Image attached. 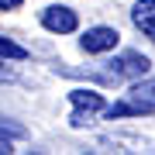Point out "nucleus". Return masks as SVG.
Here are the masks:
<instances>
[{"label":"nucleus","mask_w":155,"mask_h":155,"mask_svg":"<svg viewBox=\"0 0 155 155\" xmlns=\"http://www.w3.org/2000/svg\"><path fill=\"white\" fill-rule=\"evenodd\" d=\"M69 104H72V114H69L72 127H83V124L93 121L97 114L107 110V100H104V93H97V90H69Z\"/></svg>","instance_id":"f257e3e1"},{"label":"nucleus","mask_w":155,"mask_h":155,"mask_svg":"<svg viewBox=\"0 0 155 155\" xmlns=\"http://www.w3.org/2000/svg\"><path fill=\"white\" fill-rule=\"evenodd\" d=\"M152 72V59L141 55V52H121V55H114L107 62V79H127V83H134V79L148 76Z\"/></svg>","instance_id":"f03ea898"},{"label":"nucleus","mask_w":155,"mask_h":155,"mask_svg":"<svg viewBox=\"0 0 155 155\" xmlns=\"http://www.w3.org/2000/svg\"><path fill=\"white\" fill-rule=\"evenodd\" d=\"M38 24L48 35H76L79 31V14L66 4H48L38 11Z\"/></svg>","instance_id":"7ed1b4c3"},{"label":"nucleus","mask_w":155,"mask_h":155,"mask_svg":"<svg viewBox=\"0 0 155 155\" xmlns=\"http://www.w3.org/2000/svg\"><path fill=\"white\" fill-rule=\"evenodd\" d=\"M117 45H121V35H117V28H110V24L86 28L83 38H79V48H83L86 55H107V52H114Z\"/></svg>","instance_id":"20e7f679"},{"label":"nucleus","mask_w":155,"mask_h":155,"mask_svg":"<svg viewBox=\"0 0 155 155\" xmlns=\"http://www.w3.org/2000/svg\"><path fill=\"white\" fill-rule=\"evenodd\" d=\"M131 24L155 45V0H138L131 7Z\"/></svg>","instance_id":"39448f33"},{"label":"nucleus","mask_w":155,"mask_h":155,"mask_svg":"<svg viewBox=\"0 0 155 155\" xmlns=\"http://www.w3.org/2000/svg\"><path fill=\"white\" fill-rule=\"evenodd\" d=\"M148 114H155V110L148 104H138L134 97H124V100H117V104H107V110H104L107 121H117V117H148Z\"/></svg>","instance_id":"423d86ee"},{"label":"nucleus","mask_w":155,"mask_h":155,"mask_svg":"<svg viewBox=\"0 0 155 155\" xmlns=\"http://www.w3.org/2000/svg\"><path fill=\"white\" fill-rule=\"evenodd\" d=\"M127 97H134L138 104H148L152 110H155V76H141V79H134L131 90H127Z\"/></svg>","instance_id":"0eeeda50"},{"label":"nucleus","mask_w":155,"mask_h":155,"mask_svg":"<svg viewBox=\"0 0 155 155\" xmlns=\"http://www.w3.org/2000/svg\"><path fill=\"white\" fill-rule=\"evenodd\" d=\"M0 59L4 62H24V59H31V52L24 48V45H17L14 38L0 35Z\"/></svg>","instance_id":"6e6552de"},{"label":"nucleus","mask_w":155,"mask_h":155,"mask_svg":"<svg viewBox=\"0 0 155 155\" xmlns=\"http://www.w3.org/2000/svg\"><path fill=\"white\" fill-rule=\"evenodd\" d=\"M0 134H11V138H24V124H17V121H11V117H0Z\"/></svg>","instance_id":"1a4fd4ad"},{"label":"nucleus","mask_w":155,"mask_h":155,"mask_svg":"<svg viewBox=\"0 0 155 155\" xmlns=\"http://www.w3.org/2000/svg\"><path fill=\"white\" fill-rule=\"evenodd\" d=\"M24 0H0V11H21Z\"/></svg>","instance_id":"9d476101"},{"label":"nucleus","mask_w":155,"mask_h":155,"mask_svg":"<svg viewBox=\"0 0 155 155\" xmlns=\"http://www.w3.org/2000/svg\"><path fill=\"white\" fill-rule=\"evenodd\" d=\"M0 152H14V138H11V134H0Z\"/></svg>","instance_id":"9b49d317"}]
</instances>
